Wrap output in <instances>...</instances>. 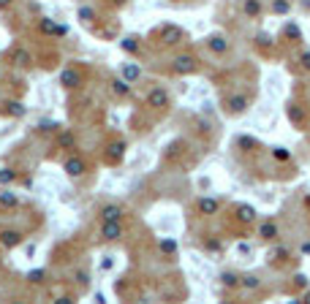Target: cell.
Masks as SVG:
<instances>
[{"mask_svg":"<svg viewBox=\"0 0 310 304\" xmlns=\"http://www.w3.org/2000/svg\"><path fill=\"white\" fill-rule=\"evenodd\" d=\"M98 215H101V223H123L125 209L120 204H103L98 209Z\"/></svg>","mask_w":310,"mask_h":304,"instance_id":"obj_4","label":"cell"},{"mask_svg":"<svg viewBox=\"0 0 310 304\" xmlns=\"http://www.w3.org/2000/svg\"><path fill=\"white\" fill-rule=\"evenodd\" d=\"M242 9H245L248 17H259V14H261V3H259V0H245Z\"/></svg>","mask_w":310,"mask_h":304,"instance_id":"obj_20","label":"cell"},{"mask_svg":"<svg viewBox=\"0 0 310 304\" xmlns=\"http://www.w3.org/2000/svg\"><path fill=\"white\" fill-rule=\"evenodd\" d=\"M161 38H163L166 46H174V44L182 41V30L174 27V25H166V27H161Z\"/></svg>","mask_w":310,"mask_h":304,"instance_id":"obj_11","label":"cell"},{"mask_svg":"<svg viewBox=\"0 0 310 304\" xmlns=\"http://www.w3.org/2000/svg\"><path fill=\"white\" fill-rule=\"evenodd\" d=\"M17 65L19 68H27L30 65V54L27 52H17Z\"/></svg>","mask_w":310,"mask_h":304,"instance_id":"obj_22","label":"cell"},{"mask_svg":"<svg viewBox=\"0 0 310 304\" xmlns=\"http://www.w3.org/2000/svg\"><path fill=\"white\" fill-rule=\"evenodd\" d=\"M223 283L232 285V288H237V285H240V277H237V275H223Z\"/></svg>","mask_w":310,"mask_h":304,"instance_id":"obj_29","label":"cell"},{"mask_svg":"<svg viewBox=\"0 0 310 304\" xmlns=\"http://www.w3.org/2000/svg\"><path fill=\"white\" fill-rule=\"evenodd\" d=\"M272 155H275L277 160H289V158H291V155H289V150H286V147H275V150H272Z\"/></svg>","mask_w":310,"mask_h":304,"instance_id":"obj_24","label":"cell"},{"mask_svg":"<svg viewBox=\"0 0 310 304\" xmlns=\"http://www.w3.org/2000/svg\"><path fill=\"white\" fill-rule=\"evenodd\" d=\"M63 171H66L68 177H82L87 171V163H84V158H79V155H71V158H66V163H63Z\"/></svg>","mask_w":310,"mask_h":304,"instance_id":"obj_5","label":"cell"},{"mask_svg":"<svg viewBox=\"0 0 310 304\" xmlns=\"http://www.w3.org/2000/svg\"><path fill=\"white\" fill-rule=\"evenodd\" d=\"M289 120L294 122V125H299V128H305V112H302L299 106H289Z\"/></svg>","mask_w":310,"mask_h":304,"instance_id":"obj_18","label":"cell"},{"mask_svg":"<svg viewBox=\"0 0 310 304\" xmlns=\"http://www.w3.org/2000/svg\"><path fill=\"white\" fill-rule=\"evenodd\" d=\"M272 9H275L277 14H286V11H289V0H275Z\"/></svg>","mask_w":310,"mask_h":304,"instance_id":"obj_26","label":"cell"},{"mask_svg":"<svg viewBox=\"0 0 310 304\" xmlns=\"http://www.w3.org/2000/svg\"><path fill=\"white\" fill-rule=\"evenodd\" d=\"M11 6V0H0V9H9Z\"/></svg>","mask_w":310,"mask_h":304,"instance_id":"obj_34","label":"cell"},{"mask_svg":"<svg viewBox=\"0 0 310 304\" xmlns=\"http://www.w3.org/2000/svg\"><path fill=\"white\" fill-rule=\"evenodd\" d=\"M139 76V71L136 68H123V79H128V82H133Z\"/></svg>","mask_w":310,"mask_h":304,"instance_id":"obj_27","label":"cell"},{"mask_svg":"<svg viewBox=\"0 0 310 304\" xmlns=\"http://www.w3.org/2000/svg\"><path fill=\"white\" fill-rule=\"evenodd\" d=\"M125 150H128L125 139H112V142L106 144V152H103V163H106V166H117V163H123Z\"/></svg>","mask_w":310,"mask_h":304,"instance_id":"obj_1","label":"cell"},{"mask_svg":"<svg viewBox=\"0 0 310 304\" xmlns=\"http://www.w3.org/2000/svg\"><path fill=\"white\" fill-rule=\"evenodd\" d=\"M240 285H245V288H259V277L256 275H248V277H242Z\"/></svg>","mask_w":310,"mask_h":304,"instance_id":"obj_23","label":"cell"},{"mask_svg":"<svg viewBox=\"0 0 310 304\" xmlns=\"http://www.w3.org/2000/svg\"><path fill=\"white\" fill-rule=\"evenodd\" d=\"M58 150H74V133H71L68 128H63L60 133H58Z\"/></svg>","mask_w":310,"mask_h":304,"instance_id":"obj_14","label":"cell"},{"mask_svg":"<svg viewBox=\"0 0 310 304\" xmlns=\"http://www.w3.org/2000/svg\"><path fill=\"white\" fill-rule=\"evenodd\" d=\"M161 250L163 253H174V242H161Z\"/></svg>","mask_w":310,"mask_h":304,"instance_id":"obj_32","label":"cell"},{"mask_svg":"<svg viewBox=\"0 0 310 304\" xmlns=\"http://www.w3.org/2000/svg\"><path fill=\"white\" fill-rule=\"evenodd\" d=\"M0 182H6V185L14 182V171L11 168H0Z\"/></svg>","mask_w":310,"mask_h":304,"instance_id":"obj_25","label":"cell"},{"mask_svg":"<svg viewBox=\"0 0 310 304\" xmlns=\"http://www.w3.org/2000/svg\"><path fill=\"white\" fill-rule=\"evenodd\" d=\"M0 201H3L6 207H14V204H17V196H11V193H3V196H0Z\"/></svg>","mask_w":310,"mask_h":304,"instance_id":"obj_28","label":"cell"},{"mask_svg":"<svg viewBox=\"0 0 310 304\" xmlns=\"http://www.w3.org/2000/svg\"><path fill=\"white\" fill-rule=\"evenodd\" d=\"M207 46H210V49L215 52V54H223V52L229 49V41H226V38L220 36V33H215V36L207 38Z\"/></svg>","mask_w":310,"mask_h":304,"instance_id":"obj_12","label":"cell"},{"mask_svg":"<svg viewBox=\"0 0 310 304\" xmlns=\"http://www.w3.org/2000/svg\"><path fill=\"white\" fill-rule=\"evenodd\" d=\"M286 36L297 38V41H299V38H302V33H299V27H294V25H289V27H286Z\"/></svg>","mask_w":310,"mask_h":304,"instance_id":"obj_31","label":"cell"},{"mask_svg":"<svg viewBox=\"0 0 310 304\" xmlns=\"http://www.w3.org/2000/svg\"><path fill=\"white\" fill-rule=\"evenodd\" d=\"M218 198H199V204H196V209H199V215H215L218 212Z\"/></svg>","mask_w":310,"mask_h":304,"instance_id":"obj_13","label":"cell"},{"mask_svg":"<svg viewBox=\"0 0 310 304\" xmlns=\"http://www.w3.org/2000/svg\"><path fill=\"white\" fill-rule=\"evenodd\" d=\"M248 104H250V100L245 98V95H234V98H226V114H232V117L242 114L245 109H248Z\"/></svg>","mask_w":310,"mask_h":304,"instance_id":"obj_7","label":"cell"},{"mask_svg":"<svg viewBox=\"0 0 310 304\" xmlns=\"http://www.w3.org/2000/svg\"><path fill=\"white\" fill-rule=\"evenodd\" d=\"M123 237V223H101V239L103 242H117Z\"/></svg>","mask_w":310,"mask_h":304,"instance_id":"obj_6","label":"cell"},{"mask_svg":"<svg viewBox=\"0 0 310 304\" xmlns=\"http://www.w3.org/2000/svg\"><path fill=\"white\" fill-rule=\"evenodd\" d=\"M112 90L117 92V95L128 98L131 95V82L128 79H112Z\"/></svg>","mask_w":310,"mask_h":304,"instance_id":"obj_17","label":"cell"},{"mask_svg":"<svg viewBox=\"0 0 310 304\" xmlns=\"http://www.w3.org/2000/svg\"><path fill=\"white\" fill-rule=\"evenodd\" d=\"M145 104H147L150 109H155V112H163V109H169V104H172V95H169V92H166L163 87H153V90L147 92Z\"/></svg>","mask_w":310,"mask_h":304,"instance_id":"obj_3","label":"cell"},{"mask_svg":"<svg viewBox=\"0 0 310 304\" xmlns=\"http://www.w3.org/2000/svg\"><path fill=\"white\" fill-rule=\"evenodd\" d=\"M22 242V233L19 231H6V233H0V245L3 247H17Z\"/></svg>","mask_w":310,"mask_h":304,"instance_id":"obj_16","label":"cell"},{"mask_svg":"<svg viewBox=\"0 0 310 304\" xmlns=\"http://www.w3.org/2000/svg\"><path fill=\"white\" fill-rule=\"evenodd\" d=\"M277 237V225H275V220H267V223H261L259 225V239H275Z\"/></svg>","mask_w":310,"mask_h":304,"instance_id":"obj_15","label":"cell"},{"mask_svg":"<svg viewBox=\"0 0 310 304\" xmlns=\"http://www.w3.org/2000/svg\"><path fill=\"white\" fill-rule=\"evenodd\" d=\"M38 30H41L44 36H54V38L68 33L66 27H63V25H58V22H52V19H41V22H38Z\"/></svg>","mask_w":310,"mask_h":304,"instance_id":"obj_10","label":"cell"},{"mask_svg":"<svg viewBox=\"0 0 310 304\" xmlns=\"http://www.w3.org/2000/svg\"><path fill=\"white\" fill-rule=\"evenodd\" d=\"M79 19H84V22H93V19H95V11L90 9V6H82V9H79Z\"/></svg>","mask_w":310,"mask_h":304,"instance_id":"obj_21","label":"cell"},{"mask_svg":"<svg viewBox=\"0 0 310 304\" xmlns=\"http://www.w3.org/2000/svg\"><path fill=\"white\" fill-rule=\"evenodd\" d=\"M44 277H46V272H30V280H33V283H44Z\"/></svg>","mask_w":310,"mask_h":304,"instance_id":"obj_30","label":"cell"},{"mask_svg":"<svg viewBox=\"0 0 310 304\" xmlns=\"http://www.w3.org/2000/svg\"><path fill=\"white\" fill-rule=\"evenodd\" d=\"M302 68H305V71H310V52L302 54Z\"/></svg>","mask_w":310,"mask_h":304,"instance_id":"obj_33","label":"cell"},{"mask_svg":"<svg viewBox=\"0 0 310 304\" xmlns=\"http://www.w3.org/2000/svg\"><path fill=\"white\" fill-rule=\"evenodd\" d=\"M79 82H82V74H79V68H66V71L60 74V84H63L66 90L79 87Z\"/></svg>","mask_w":310,"mask_h":304,"instance_id":"obj_8","label":"cell"},{"mask_svg":"<svg viewBox=\"0 0 310 304\" xmlns=\"http://www.w3.org/2000/svg\"><path fill=\"white\" fill-rule=\"evenodd\" d=\"M237 220H240L242 225H253L259 220V212L253 207H248V204H240L237 207Z\"/></svg>","mask_w":310,"mask_h":304,"instance_id":"obj_9","label":"cell"},{"mask_svg":"<svg viewBox=\"0 0 310 304\" xmlns=\"http://www.w3.org/2000/svg\"><path fill=\"white\" fill-rule=\"evenodd\" d=\"M172 71L174 74H180V76H185V74H196L199 71V57L196 54H177L174 57V63H172Z\"/></svg>","mask_w":310,"mask_h":304,"instance_id":"obj_2","label":"cell"},{"mask_svg":"<svg viewBox=\"0 0 310 304\" xmlns=\"http://www.w3.org/2000/svg\"><path fill=\"white\" fill-rule=\"evenodd\" d=\"M120 46H123L125 52L136 54V52H139V38H133V36H128V38H123V41H120Z\"/></svg>","mask_w":310,"mask_h":304,"instance_id":"obj_19","label":"cell"}]
</instances>
